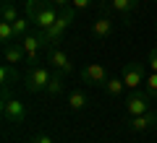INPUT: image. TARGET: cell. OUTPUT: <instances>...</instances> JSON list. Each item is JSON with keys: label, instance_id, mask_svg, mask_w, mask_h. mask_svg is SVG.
Wrapping results in <instances>:
<instances>
[{"label": "cell", "instance_id": "cell-1", "mask_svg": "<svg viewBox=\"0 0 157 143\" xmlns=\"http://www.w3.org/2000/svg\"><path fill=\"white\" fill-rule=\"evenodd\" d=\"M60 16V8L52 0H26V18H32V23L37 26V31H45Z\"/></svg>", "mask_w": 157, "mask_h": 143}, {"label": "cell", "instance_id": "cell-2", "mask_svg": "<svg viewBox=\"0 0 157 143\" xmlns=\"http://www.w3.org/2000/svg\"><path fill=\"white\" fill-rule=\"evenodd\" d=\"M73 18H76V8H73V5H71V8H63L60 16H58V21L52 23L50 29H45V31H37L39 39H42V47H50V44L60 42L63 34L68 31V26L73 23Z\"/></svg>", "mask_w": 157, "mask_h": 143}, {"label": "cell", "instance_id": "cell-3", "mask_svg": "<svg viewBox=\"0 0 157 143\" xmlns=\"http://www.w3.org/2000/svg\"><path fill=\"white\" fill-rule=\"evenodd\" d=\"M152 96L149 91H141V88H136V91H131L128 96H126V102H123V107H126V115L128 117H136V115H144V112H149V107H152Z\"/></svg>", "mask_w": 157, "mask_h": 143}, {"label": "cell", "instance_id": "cell-4", "mask_svg": "<svg viewBox=\"0 0 157 143\" xmlns=\"http://www.w3.org/2000/svg\"><path fill=\"white\" fill-rule=\"evenodd\" d=\"M50 76L52 73L47 70L45 65H32L24 76V83H26V91L32 94H39V91H47V83H50Z\"/></svg>", "mask_w": 157, "mask_h": 143}, {"label": "cell", "instance_id": "cell-5", "mask_svg": "<svg viewBox=\"0 0 157 143\" xmlns=\"http://www.w3.org/2000/svg\"><path fill=\"white\" fill-rule=\"evenodd\" d=\"M147 76H149V65H147V63H128V65L123 68V83L131 91L141 88V83L147 81Z\"/></svg>", "mask_w": 157, "mask_h": 143}, {"label": "cell", "instance_id": "cell-6", "mask_svg": "<svg viewBox=\"0 0 157 143\" xmlns=\"http://www.w3.org/2000/svg\"><path fill=\"white\" fill-rule=\"evenodd\" d=\"M0 109H3V120L11 122V125H21L24 120H26V104L18 99H3V104H0Z\"/></svg>", "mask_w": 157, "mask_h": 143}, {"label": "cell", "instance_id": "cell-7", "mask_svg": "<svg viewBox=\"0 0 157 143\" xmlns=\"http://www.w3.org/2000/svg\"><path fill=\"white\" fill-rule=\"evenodd\" d=\"M47 63L52 65V70L63 73V76H71L73 73V60L68 57V52L60 50V47H50V50H47Z\"/></svg>", "mask_w": 157, "mask_h": 143}, {"label": "cell", "instance_id": "cell-8", "mask_svg": "<svg viewBox=\"0 0 157 143\" xmlns=\"http://www.w3.org/2000/svg\"><path fill=\"white\" fill-rule=\"evenodd\" d=\"M107 68L100 65V63H89V65L81 68V81L89 83V86H105L107 83Z\"/></svg>", "mask_w": 157, "mask_h": 143}, {"label": "cell", "instance_id": "cell-9", "mask_svg": "<svg viewBox=\"0 0 157 143\" xmlns=\"http://www.w3.org/2000/svg\"><path fill=\"white\" fill-rule=\"evenodd\" d=\"M3 57H6V63L8 65H18V63H26L29 57H26V50H24V44L18 42H8V44H3Z\"/></svg>", "mask_w": 157, "mask_h": 143}, {"label": "cell", "instance_id": "cell-10", "mask_svg": "<svg viewBox=\"0 0 157 143\" xmlns=\"http://www.w3.org/2000/svg\"><path fill=\"white\" fill-rule=\"evenodd\" d=\"M157 125V112H144V115H136V117H128V130L131 133H144L149 127Z\"/></svg>", "mask_w": 157, "mask_h": 143}, {"label": "cell", "instance_id": "cell-11", "mask_svg": "<svg viewBox=\"0 0 157 143\" xmlns=\"http://www.w3.org/2000/svg\"><path fill=\"white\" fill-rule=\"evenodd\" d=\"M92 34L100 37V39H107V37L113 34V16H110L107 11H102L100 16L92 21Z\"/></svg>", "mask_w": 157, "mask_h": 143}, {"label": "cell", "instance_id": "cell-12", "mask_svg": "<svg viewBox=\"0 0 157 143\" xmlns=\"http://www.w3.org/2000/svg\"><path fill=\"white\" fill-rule=\"evenodd\" d=\"M18 42L24 44V50H26L29 63H34V60H37V52L42 50V39H39V34H26V37H21Z\"/></svg>", "mask_w": 157, "mask_h": 143}, {"label": "cell", "instance_id": "cell-13", "mask_svg": "<svg viewBox=\"0 0 157 143\" xmlns=\"http://www.w3.org/2000/svg\"><path fill=\"white\" fill-rule=\"evenodd\" d=\"M139 3H141V0H110V8L115 13H121L123 18H128L131 13L139 8Z\"/></svg>", "mask_w": 157, "mask_h": 143}, {"label": "cell", "instance_id": "cell-14", "mask_svg": "<svg viewBox=\"0 0 157 143\" xmlns=\"http://www.w3.org/2000/svg\"><path fill=\"white\" fill-rule=\"evenodd\" d=\"M107 91V96H113V99H121L126 94V83H123V78H107V83L102 86Z\"/></svg>", "mask_w": 157, "mask_h": 143}, {"label": "cell", "instance_id": "cell-15", "mask_svg": "<svg viewBox=\"0 0 157 143\" xmlns=\"http://www.w3.org/2000/svg\"><path fill=\"white\" fill-rule=\"evenodd\" d=\"M63 91H66V76L55 70L50 76V83H47V94H50V96H58V94H63Z\"/></svg>", "mask_w": 157, "mask_h": 143}, {"label": "cell", "instance_id": "cell-16", "mask_svg": "<svg viewBox=\"0 0 157 143\" xmlns=\"http://www.w3.org/2000/svg\"><path fill=\"white\" fill-rule=\"evenodd\" d=\"M0 81H3V88H8L11 83H16L18 81V70H16V65H3L0 68Z\"/></svg>", "mask_w": 157, "mask_h": 143}, {"label": "cell", "instance_id": "cell-17", "mask_svg": "<svg viewBox=\"0 0 157 143\" xmlns=\"http://www.w3.org/2000/svg\"><path fill=\"white\" fill-rule=\"evenodd\" d=\"M86 102H89V99H86V94H84V91H78V88L68 94V107H71L73 112L84 109V107H86Z\"/></svg>", "mask_w": 157, "mask_h": 143}, {"label": "cell", "instance_id": "cell-18", "mask_svg": "<svg viewBox=\"0 0 157 143\" xmlns=\"http://www.w3.org/2000/svg\"><path fill=\"white\" fill-rule=\"evenodd\" d=\"M0 16H3V21H8V23H16L18 18V11H16V3H3L0 5Z\"/></svg>", "mask_w": 157, "mask_h": 143}, {"label": "cell", "instance_id": "cell-19", "mask_svg": "<svg viewBox=\"0 0 157 143\" xmlns=\"http://www.w3.org/2000/svg\"><path fill=\"white\" fill-rule=\"evenodd\" d=\"M0 42L8 44V42H16V31H13V23L8 21H0Z\"/></svg>", "mask_w": 157, "mask_h": 143}, {"label": "cell", "instance_id": "cell-20", "mask_svg": "<svg viewBox=\"0 0 157 143\" xmlns=\"http://www.w3.org/2000/svg\"><path fill=\"white\" fill-rule=\"evenodd\" d=\"M29 23H32V18H18L16 23H13V31H16V39H21V37H26L29 34Z\"/></svg>", "mask_w": 157, "mask_h": 143}, {"label": "cell", "instance_id": "cell-21", "mask_svg": "<svg viewBox=\"0 0 157 143\" xmlns=\"http://www.w3.org/2000/svg\"><path fill=\"white\" fill-rule=\"evenodd\" d=\"M144 88L157 99V73H152V70H149V76H147V81H144Z\"/></svg>", "mask_w": 157, "mask_h": 143}, {"label": "cell", "instance_id": "cell-22", "mask_svg": "<svg viewBox=\"0 0 157 143\" xmlns=\"http://www.w3.org/2000/svg\"><path fill=\"white\" fill-rule=\"evenodd\" d=\"M147 65H149V70H152V73H157V47H152V50H149Z\"/></svg>", "mask_w": 157, "mask_h": 143}, {"label": "cell", "instance_id": "cell-23", "mask_svg": "<svg viewBox=\"0 0 157 143\" xmlns=\"http://www.w3.org/2000/svg\"><path fill=\"white\" fill-rule=\"evenodd\" d=\"M94 3H100V0H73L71 5L76 8V11H84V8H89V5H94Z\"/></svg>", "mask_w": 157, "mask_h": 143}, {"label": "cell", "instance_id": "cell-24", "mask_svg": "<svg viewBox=\"0 0 157 143\" xmlns=\"http://www.w3.org/2000/svg\"><path fill=\"white\" fill-rule=\"evenodd\" d=\"M32 143H52V138L47 135V133H37V135L32 138Z\"/></svg>", "mask_w": 157, "mask_h": 143}, {"label": "cell", "instance_id": "cell-25", "mask_svg": "<svg viewBox=\"0 0 157 143\" xmlns=\"http://www.w3.org/2000/svg\"><path fill=\"white\" fill-rule=\"evenodd\" d=\"M52 3H55V5L63 11V8H71V3H73V0H52Z\"/></svg>", "mask_w": 157, "mask_h": 143}, {"label": "cell", "instance_id": "cell-26", "mask_svg": "<svg viewBox=\"0 0 157 143\" xmlns=\"http://www.w3.org/2000/svg\"><path fill=\"white\" fill-rule=\"evenodd\" d=\"M3 3H16V0H3Z\"/></svg>", "mask_w": 157, "mask_h": 143}, {"label": "cell", "instance_id": "cell-27", "mask_svg": "<svg viewBox=\"0 0 157 143\" xmlns=\"http://www.w3.org/2000/svg\"><path fill=\"white\" fill-rule=\"evenodd\" d=\"M155 31H157V21H155Z\"/></svg>", "mask_w": 157, "mask_h": 143}, {"label": "cell", "instance_id": "cell-28", "mask_svg": "<svg viewBox=\"0 0 157 143\" xmlns=\"http://www.w3.org/2000/svg\"><path fill=\"white\" fill-rule=\"evenodd\" d=\"M152 3H155V5H157V0H152Z\"/></svg>", "mask_w": 157, "mask_h": 143}]
</instances>
